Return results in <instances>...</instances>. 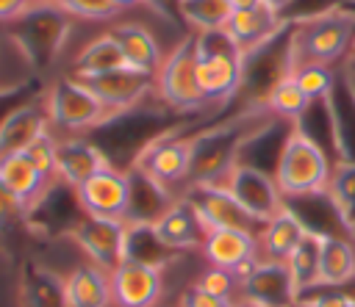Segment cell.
Instances as JSON below:
<instances>
[{
	"label": "cell",
	"mask_w": 355,
	"mask_h": 307,
	"mask_svg": "<svg viewBox=\"0 0 355 307\" xmlns=\"http://www.w3.org/2000/svg\"><path fill=\"white\" fill-rule=\"evenodd\" d=\"M80 83L105 105L111 119H119L122 113L139 108L150 94H155V77L130 66H122L97 77H86Z\"/></svg>",
	"instance_id": "obj_11"
},
{
	"label": "cell",
	"mask_w": 355,
	"mask_h": 307,
	"mask_svg": "<svg viewBox=\"0 0 355 307\" xmlns=\"http://www.w3.org/2000/svg\"><path fill=\"white\" fill-rule=\"evenodd\" d=\"M155 307H175V304H155Z\"/></svg>",
	"instance_id": "obj_46"
},
{
	"label": "cell",
	"mask_w": 355,
	"mask_h": 307,
	"mask_svg": "<svg viewBox=\"0 0 355 307\" xmlns=\"http://www.w3.org/2000/svg\"><path fill=\"white\" fill-rule=\"evenodd\" d=\"M355 279V243L344 232L322 238L319 257V288H344Z\"/></svg>",
	"instance_id": "obj_26"
},
{
	"label": "cell",
	"mask_w": 355,
	"mask_h": 307,
	"mask_svg": "<svg viewBox=\"0 0 355 307\" xmlns=\"http://www.w3.org/2000/svg\"><path fill=\"white\" fill-rule=\"evenodd\" d=\"M286 22L288 19H283L280 14L269 11L266 6H258V8L233 11L230 19H227L225 33L241 47L244 55H252L258 47H263L266 41H272L286 28Z\"/></svg>",
	"instance_id": "obj_21"
},
{
	"label": "cell",
	"mask_w": 355,
	"mask_h": 307,
	"mask_svg": "<svg viewBox=\"0 0 355 307\" xmlns=\"http://www.w3.org/2000/svg\"><path fill=\"white\" fill-rule=\"evenodd\" d=\"M239 299L261 307H297L300 293L294 288L286 263L258 260L244 277H239Z\"/></svg>",
	"instance_id": "obj_14"
},
{
	"label": "cell",
	"mask_w": 355,
	"mask_h": 307,
	"mask_svg": "<svg viewBox=\"0 0 355 307\" xmlns=\"http://www.w3.org/2000/svg\"><path fill=\"white\" fill-rule=\"evenodd\" d=\"M175 307H236V299L214 296V293H205V290H200V288L189 285V288L178 296Z\"/></svg>",
	"instance_id": "obj_37"
},
{
	"label": "cell",
	"mask_w": 355,
	"mask_h": 307,
	"mask_svg": "<svg viewBox=\"0 0 355 307\" xmlns=\"http://www.w3.org/2000/svg\"><path fill=\"white\" fill-rule=\"evenodd\" d=\"M67 307H111L108 271L94 263H80L61 277Z\"/></svg>",
	"instance_id": "obj_23"
},
{
	"label": "cell",
	"mask_w": 355,
	"mask_h": 307,
	"mask_svg": "<svg viewBox=\"0 0 355 307\" xmlns=\"http://www.w3.org/2000/svg\"><path fill=\"white\" fill-rule=\"evenodd\" d=\"M322 232H305V238L297 243V249L291 252V257L286 260L294 288L300 293V299L311 290L319 288V257H322Z\"/></svg>",
	"instance_id": "obj_28"
},
{
	"label": "cell",
	"mask_w": 355,
	"mask_h": 307,
	"mask_svg": "<svg viewBox=\"0 0 355 307\" xmlns=\"http://www.w3.org/2000/svg\"><path fill=\"white\" fill-rule=\"evenodd\" d=\"M31 6H33V0H0V22H14Z\"/></svg>",
	"instance_id": "obj_39"
},
{
	"label": "cell",
	"mask_w": 355,
	"mask_h": 307,
	"mask_svg": "<svg viewBox=\"0 0 355 307\" xmlns=\"http://www.w3.org/2000/svg\"><path fill=\"white\" fill-rule=\"evenodd\" d=\"M155 97L169 105L172 111H202L208 105L200 80H197V39H183L178 41L158 75H155Z\"/></svg>",
	"instance_id": "obj_5"
},
{
	"label": "cell",
	"mask_w": 355,
	"mask_h": 307,
	"mask_svg": "<svg viewBox=\"0 0 355 307\" xmlns=\"http://www.w3.org/2000/svg\"><path fill=\"white\" fill-rule=\"evenodd\" d=\"M25 213H22V207L0 188V227H8V224H14L17 218H22Z\"/></svg>",
	"instance_id": "obj_38"
},
{
	"label": "cell",
	"mask_w": 355,
	"mask_h": 307,
	"mask_svg": "<svg viewBox=\"0 0 355 307\" xmlns=\"http://www.w3.org/2000/svg\"><path fill=\"white\" fill-rule=\"evenodd\" d=\"M116 6H119V11H125V8H133V6H139V3H144V0H114Z\"/></svg>",
	"instance_id": "obj_42"
},
{
	"label": "cell",
	"mask_w": 355,
	"mask_h": 307,
	"mask_svg": "<svg viewBox=\"0 0 355 307\" xmlns=\"http://www.w3.org/2000/svg\"><path fill=\"white\" fill-rule=\"evenodd\" d=\"M194 166V136H158L141 147L133 160V169L144 171L147 177L158 180L166 188H175L191 180Z\"/></svg>",
	"instance_id": "obj_8"
},
{
	"label": "cell",
	"mask_w": 355,
	"mask_h": 307,
	"mask_svg": "<svg viewBox=\"0 0 355 307\" xmlns=\"http://www.w3.org/2000/svg\"><path fill=\"white\" fill-rule=\"evenodd\" d=\"M108 30L119 41L125 64L130 69H139V72L153 75V77L158 75V69H161L166 55H164V47L158 41V36L150 28H144L139 22H119V25H114Z\"/></svg>",
	"instance_id": "obj_22"
},
{
	"label": "cell",
	"mask_w": 355,
	"mask_h": 307,
	"mask_svg": "<svg viewBox=\"0 0 355 307\" xmlns=\"http://www.w3.org/2000/svg\"><path fill=\"white\" fill-rule=\"evenodd\" d=\"M111 279V307H155L164 299V268L122 260Z\"/></svg>",
	"instance_id": "obj_13"
},
{
	"label": "cell",
	"mask_w": 355,
	"mask_h": 307,
	"mask_svg": "<svg viewBox=\"0 0 355 307\" xmlns=\"http://www.w3.org/2000/svg\"><path fill=\"white\" fill-rule=\"evenodd\" d=\"M324 196L338 213L341 224L352 230L355 227V160H341L338 166H333V177Z\"/></svg>",
	"instance_id": "obj_31"
},
{
	"label": "cell",
	"mask_w": 355,
	"mask_h": 307,
	"mask_svg": "<svg viewBox=\"0 0 355 307\" xmlns=\"http://www.w3.org/2000/svg\"><path fill=\"white\" fill-rule=\"evenodd\" d=\"M347 307H355V296H352V301H349V304H347Z\"/></svg>",
	"instance_id": "obj_45"
},
{
	"label": "cell",
	"mask_w": 355,
	"mask_h": 307,
	"mask_svg": "<svg viewBox=\"0 0 355 307\" xmlns=\"http://www.w3.org/2000/svg\"><path fill=\"white\" fill-rule=\"evenodd\" d=\"M355 47V11L324 8L308 17L288 19L286 36V72L319 64L333 66Z\"/></svg>",
	"instance_id": "obj_1"
},
{
	"label": "cell",
	"mask_w": 355,
	"mask_h": 307,
	"mask_svg": "<svg viewBox=\"0 0 355 307\" xmlns=\"http://www.w3.org/2000/svg\"><path fill=\"white\" fill-rule=\"evenodd\" d=\"M355 293L344 290V288H316L311 293H305L300 299L302 307H347L352 301Z\"/></svg>",
	"instance_id": "obj_36"
},
{
	"label": "cell",
	"mask_w": 355,
	"mask_h": 307,
	"mask_svg": "<svg viewBox=\"0 0 355 307\" xmlns=\"http://www.w3.org/2000/svg\"><path fill=\"white\" fill-rule=\"evenodd\" d=\"M194 205L200 221L205 230H222V227H250L258 224L241 210V205L233 199V194L222 183H197L191 185V194H186Z\"/></svg>",
	"instance_id": "obj_18"
},
{
	"label": "cell",
	"mask_w": 355,
	"mask_h": 307,
	"mask_svg": "<svg viewBox=\"0 0 355 307\" xmlns=\"http://www.w3.org/2000/svg\"><path fill=\"white\" fill-rule=\"evenodd\" d=\"M180 19L197 33H216L227 28L233 6L227 0H178L175 3Z\"/></svg>",
	"instance_id": "obj_29"
},
{
	"label": "cell",
	"mask_w": 355,
	"mask_h": 307,
	"mask_svg": "<svg viewBox=\"0 0 355 307\" xmlns=\"http://www.w3.org/2000/svg\"><path fill=\"white\" fill-rule=\"evenodd\" d=\"M272 174L277 180V188L283 191L286 202L288 199H313V196L327 194V185L333 177V163H330L327 152L316 144V138L308 130H302L300 124H294L277 149Z\"/></svg>",
	"instance_id": "obj_2"
},
{
	"label": "cell",
	"mask_w": 355,
	"mask_h": 307,
	"mask_svg": "<svg viewBox=\"0 0 355 307\" xmlns=\"http://www.w3.org/2000/svg\"><path fill=\"white\" fill-rule=\"evenodd\" d=\"M297 307H302V304H297Z\"/></svg>",
	"instance_id": "obj_47"
},
{
	"label": "cell",
	"mask_w": 355,
	"mask_h": 307,
	"mask_svg": "<svg viewBox=\"0 0 355 307\" xmlns=\"http://www.w3.org/2000/svg\"><path fill=\"white\" fill-rule=\"evenodd\" d=\"M311 105H313V102L302 94V89L297 86L294 75L286 72V69L272 80V86H269L266 94H263V108H266L269 113H275L277 119L297 122V124H300V119L311 111Z\"/></svg>",
	"instance_id": "obj_27"
},
{
	"label": "cell",
	"mask_w": 355,
	"mask_h": 307,
	"mask_svg": "<svg viewBox=\"0 0 355 307\" xmlns=\"http://www.w3.org/2000/svg\"><path fill=\"white\" fill-rule=\"evenodd\" d=\"M22 304L25 307H67L61 277L39 266L28 268V279L22 285Z\"/></svg>",
	"instance_id": "obj_32"
},
{
	"label": "cell",
	"mask_w": 355,
	"mask_h": 307,
	"mask_svg": "<svg viewBox=\"0 0 355 307\" xmlns=\"http://www.w3.org/2000/svg\"><path fill=\"white\" fill-rule=\"evenodd\" d=\"M308 227L300 218V213L286 205L275 218H269L266 224H261L258 230V254L266 263H286L291 257V252L297 249V243L305 238Z\"/></svg>",
	"instance_id": "obj_20"
},
{
	"label": "cell",
	"mask_w": 355,
	"mask_h": 307,
	"mask_svg": "<svg viewBox=\"0 0 355 307\" xmlns=\"http://www.w3.org/2000/svg\"><path fill=\"white\" fill-rule=\"evenodd\" d=\"M33 3H42V6H55L58 0H33Z\"/></svg>",
	"instance_id": "obj_44"
},
{
	"label": "cell",
	"mask_w": 355,
	"mask_h": 307,
	"mask_svg": "<svg viewBox=\"0 0 355 307\" xmlns=\"http://www.w3.org/2000/svg\"><path fill=\"white\" fill-rule=\"evenodd\" d=\"M230 6H233V11H244V8H258V6H263L261 0H227Z\"/></svg>",
	"instance_id": "obj_41"
},
{
	"label": "cell",
	"mask_w": 355,
	"mask_h": 307,
	"mask_svg": "<svg viewBox=\"0 0 355 307\" xmlns=\"http://www.w3.org/2000/svg\"><path fill=\"white\" fill-rule=\"evenodd\" d=\"M47 133H53V127H50V116L44 108V97L17 105L0 119V158L25 152L36 138Z\"/></svg>",
	"instance_id": "obj_17"
},
{
	"label": "cell",
	"mask_w": 355,
	"mask_h": 307,
	"mask_svg": "<svg viewBox=\"0 0 355 307\" xmlns=\"http://www.w3.org/2000/svg\"><path fill=\"white\" fill-rule=\"evenodd\" d=\"M17 44L31 61H47L69 30V17L55 6L33 3L22 17L11 22Z\"/></svg>",
	"instance_id": "obj_10"
},
{
	"label": "cell",
	"mask_w": 355,
	"mask_h": 307,
	"mask_svg": "<svg viewBox=\"0 0 355 307\" xmlns=\"http://www.w3.org/2000/svg\"><path fill=\"white\" fill-rule=\"evenodd\" d=\"M261 3H263L269 11H275V14H280V17H283V11H286L294 0H261Z\"/></svg>",
	"instance_id": "obj_40"
},
{
	"label": "cell",
	"mask_w": 355,
	"mask_h": 307,
	"mask_svg": "<svg viewBox=\"0 0 355 307\" xmlns=\"http://www.w3.org/2000/svg\"><path fill=\"white\" fill-rule=\"evenodd\" d=\"M72 196L80 216L125 221L130 202V171L108 163L105 169L94 171L86 183L72 188Z\"/></svg>",
	"instance_id": "obj_7"
},
{
	"label": "cell",
	"mask_w": 355,
	"mask_h": 307,
	"mask_svg": "<svg viewBox=\"0 0 355 307\" xmlns=\"http://www.w3.org/2000/svg\"><path fill=\"white\" fill-rule=\"evenodd\" d=\"M194 288L205 290V293H214V296H225V299H239V277H233L230 271H222V268H214V266H205L202 274L191 282Z\"/></svg>",
	"instance_id": "obj_35"
},
{
	"label": "cell",
	"mask_w": 355,
	"mask_h": 307,
	"mask_svg": "<svg viewBox=\"0 0 355 307\" xmlns=\"http://www.w3.org/2000/svg\"><path fill=\"white\" fill-rule=\"evenodd\" d=\"M236 307H261V304H252V301H244V299H236Z\"/></svg>",
	"instance_id": "obj_43"
},
{
	"label": "cell",
	"mask_w": 355,
	"mask_h": 307,
	"mask_svg": "<svg viewBox=\"0 0 355 307\" xmlns=\"http://www.w3.org/2000/svg\"><path fill=\"white\" fill-rule=\"evenodd\" d=\"M153 230H155V235L161 238V243H164L169 252H175V254L200 249L202 241H205V232H208V230L202 227V221H200L194 205L189 202V196H178V199L164 210V216L153 224Z\"/></svg>",
	"instance_id": "obj_19"
},
{
	"label": "cell",
	"mask_w": 355,
	"mask_h": 307,
	"mask_svg": "<svg viewBox=\"0 0 355 307\" xmlns=\"http://www.w3.org/2000/svg\"><path fill=\"white\" fill-rule=\"evenodd\" d=\"M55 180L44 174L25 152L0 158V188L22 207L25 216L33 213V207L50 194V185Z\"/></svg>",
	"instance_id": "obj_15"
},
{
	"label": "cell",
	"mask_w": 355,
	"mask_h": 307,
	"mask_svg": "<svg viewBox=\"0 0 355 307\" xmlns=\"http://www.w3.org/2000/svg\"><path fill=\"white\" fill-rule=\"evenodd\" d=\"M42 97L50 116V127H58L67 136H80L114 122L105 105L78 77H69V75L55 77Z\"/></svg>",
	"instance_id": "obj_4"
},
{
	"label": "cell",
	"mask_w": 355,
	"mask_h": 307,
	"mask_svg": "<svg viewBox=\"0 0 355 307\" xmlns=\"http://www.w3.org/2000/svg\"><path fill=\"white\" fill-rule=\"evenodd\" d=\"M197 80L211 102H227L247 77V55L225 33H197Z\"/></svg>",
	"instance_id": "obj_3"
},
{
	"label": "cell",
	"mask_w": 355,
	"mask_h": 307,
	"mask_svg": "<svg viewBox=\"0 0 355 307\" xmlns=\"http://www.w3.org/2000/svg\"><path fill=\"white\" fill-rule=\"evenodd\" d=\"M108 163L111 160L100 144L83 136H55V180L61 185L78 188Z\"/></svg>",
	"instance_id": "obj_16"
},
{
	"label": "cell",
	"mask_w": 355,
	"mask_h": 307,
	"mask_svg": "<svg viewBox=\"0 0 355 307\" xmlns=\"http://www.w3.org/2000/svg\"><path fill=\"white\" fill-rule=\"evenodd\" d=\"M122 66H128L125 55H122V47L111 36V30H105V33L89 39L78 50V55L72 58V66H69V77L86 80V77H97V75H105V72H114V69H122Z\"/></svg>",
	"instance_id": "obj_25"
},
{
	"label": "cell",
	"mask_w": 355,
	"mask_h": 307,
	"mask_svg": "<svg viewBox=\"0 0 355 307\" xmlns=\"http://www.w3.org/2000/svg\"><path fill=\"white\" fill-rule=\"evenodd\" d=\"M128 171H130V202H128L125 224H155L178 196H172V188L161 185L144 171L133 166Z\"/></svg>",
	"instance_id": "obj_24"
},
{
	"label": "cell",
	"mask_w": 355,
	"mask_h": 307,
	"mask_svg": "<svg viewBox=\"0 0 355 307\" xmlns=\"http://www.w3.org/2000/svg\"><path fill=\"white\" fill-rule=\"evenodd\" d=\"M222 185L233 194V199L241 205V210L261 227L269 218H275L288 202L283 191L277 188V180L272 171H263L261 166L236 160L227 174L222 177Z\"/></svg>",
	"instance_id": "obj_6"
},
{
	"label": "cell",
	"mask_w": 355,
	"mask_h": 307,
	"mask_svg": "<svg viewBox=\"0 0 355 307\" xmlns=\"http://www.w3.org/2000/svg\"><path fill=\"white\" fill-rule=\"evenodd\" d=\"M297 86L302 89V94L316 102V100H330L333 91H336V75H333V66H319V64H308V66H300V69H291Z\"/></svg>",
	"instance_id": "obj_33"
},
{
	"label": "cell",
	"mask_w": 355,
	"mask_h": 307,
	"mask_svg": "<svg viewBox=\"0 0 355 307\" xmlns=\"http://www.w3.org/2000/svg\"><path fill=\"white\" fill-rule=\"evenodd\" d=\"M55 8H61L67 17L89 19V22L111 19V17L119 14V6L114 0H58Z\"/></svg>",
	"instance_id": "obj_34"
},
{
	"label": "cell",
	"mask_w": 355,
	"mask_h": 307,
	"mask_svg": "<svg viewBox=\"0 0 355 307\" xmlns=\"http://www.w3.org/2000/svg\"><path fill=\"white\" fill-rule=\"evenodd\" d=\"M67 238L86 254L89 263L114 271L125 260V238H128V224L114 221V218H94V216H80L69 230Z\"/></svg>",
	"instance_id": "obj_9"
},
{
	"label": "cell",
	"mask_w": 355,
	"mask_h": 307,
	"mask_svg": "<svg viewBox=\"0 0 355 307\" xmlns=\"http://www.w3.org/2000/svg\"><path fill=\"white\" fill-rule=\"evenodd\" d=\"M175 252H169L161 238L155 235L153 224H128V238H125V260L133 263H147V266H169Z\"/></svg>",
	"instance_id": "obj_30"
},
{
	"label": "cell",
	"mask_w": 355,
	"mask_h": 307,
	"mask_svg": "<svg viewBox=\"0 0 355 307\" xmlns=\"http://www.w3.org/2000/svg\"><path fill=\"white\" fill-rule=\"evenodd\" d=\"M208 266L230 271L233 277H244L258 260V230L250 227H222L208 230L200 246Z\"/></svg>",
	"instance_id": "obj_12"
}]
</instances>
